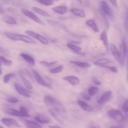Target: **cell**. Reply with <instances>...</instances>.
<instances>
[{"label": "cell", "mask_w": 128, "mask_h": 128, "mask_svg": "<svg viewBox=\"0 0 128 128\" xmlns=\"http://www.w3.org/2000/svg\"><path fill=\"white\" fill-rule=\"evenodd\" d=\"M44 102L49 108L48 112L53 117L60 122H62L59 117V115L64 117L66 115V110L61 102L50 95H45L44 97Z\"/></svg>", "instance_id": "1"}, {"label": "cell", "mask_w": 128, "mask_h": 128, "mask_svg": "<svg viewBox=\"0 0 128 128\" xmlns=\"http://www.w3.org/2000/svg\"><path fill=\"white\" fill-rule=\"evenodd\" d=\"M4 35L10 40L16 41H22L26 43H36V41L28 35L17 34L11 32H5Z\"/></svg>", "instance_id": "2"}, {"label": "cell", "mask_w": 128, "mask_h": 128, "mask_svg": "<svg viewBox=\"0 0 128 128\" xmlns=\"http://www.w3.org/2000/svg\"><path fill=\"white\" fill-rule=\"evenodd\" d=\"M128 46L126 45V41L124 40H122V42H121V45L120 47V56H119L118 62L120 63V65L121 66H123L124 64L125 61L126 60V56H127L128 53Z\"/></svg>", "instance_id": "3"}, {"label": "cell", "mask_w": 128, "mask_h": 128, "mask_svg": "<svg viewBox=\"0 0 128 128\" xmlns=\"http://www.w3.org/2000/svg\"><path fill=\"white\" fill-rule=\"evenodd\" d=\"M108 116L111 119L115 120L120 123H122L124 120L125 118L121 110L118 109H111L107 112Z\"/></svg>", "instance_id": "4"}, {"label": "cell", "mask_w": 128, "mask_h": 128, "mask_svg": "<svg viewBox=\"0 0 128 128\" xmlns=\"http://www.w3.org/2000/svg\"><path fill=\"white\" fill-rule=\"evenodd\" d=\"M21 12L22 13V14H23L24 16H26V17L30 18L31 20H32V21H34V22L40 24V25H42V26H44L45 25L44 21H42V20H41L38 16H36V15H35L34 13H32V11H30V10H26V9L22 8L21 9Z\"/></svg>", "instance_id": "5"}, {"label": "cell", "mask_w": 128, "mask_h": 128, "mask_svg": "<svg viewBox=\"0 0 128 128\" xmlns=\"http://www.w3.org/2000/svg\"><path fill=\"white\" fill-rule=\"evenodd\" d=\"M25 33H26V34H27L28 35L31 36V38L38 40L40 42H41V43L44 44V45H48L49 43H50L49 42V40H48L47 38L44 37V36H42V35L34 32V31H30V30H26V31H25Z\"/></svg>", "instance_id": "6"}, {"label": "cell", "mask_w": 128, "mask_h": 128, "mask_svg": "<svg viewBox=\"0 0 128 128\" xmlns=\"http://www.w3.org/2000/svg\"><path fill=\"white\" fill-rule=\"evenodd\" d=\"M112 96V92L111 90H107V91L104 92L103 94L101 95L97 100L98 104H100V105H104L106 104V103L108 102L111 99Z\"/></svg>", "instance_id": "7"}, {"label": "cell", "mask_w": 128, "mask_h": 128, "mask_svg": "<svg viewBox=\"0 0 128 128\" xmlns=\"http://www.w3.org/2000/svg\"><path fill=\"white\" fill-rule=\"evenodd\" d=\"M1 122L4 125L10 128H19L20 127V125L16 120L11 118L4 117L1 119Z\"/></svg>", "instance_id": "8"}, {"label": "cell", "mask_w": 128, "mask_h": 128, "mask_svg": "<svg viewBox=\"0 0 128 128\" xmlns=\"http://www.w3.org/2000/svg\"><path fill=\"white\" fill-rule=\"evenodd\" d=\"M14 88L16 89V91L18 92L19 94L22 95V97L26 98H30L31 97V93H30V90L28 89H25L20 84H18V83H15L14 84Z\"/></svg>", "instance_id": "9"}, {"label": "cell", "mask_w": 128, "mask_h": 128, "mask_svg": "<svg viewBox=\"0 0 128 128\" xmlns=\"http://www.w3.org/2000/svg\"><path fill=\"white\" fill-rule=\"evenodd\" d=\"M32 72L34 77L35 80H36V81L37 82V83L39 85H42V86L43 87H50V84H49V83L46 82L44 80L43 78L41 77V75H40L36 70H32Z\"/></svg>", "instance_id": "10"}, {"label": "cell", "mask_w": 128, "mask_h": 128, "mask_svg": "<svg viewBox=\"0 0 128 128\" xmlns=\"http://www.w3.org/2000/svg\"><path fill=\"white\" fill-rule=\"evenodd\" d=\"M34 119H35L36 122L39 123H41V124H50L51 120H50V118L46 115H44L42 114H38L34 117Z\"/></svg>", "instance_id": "11"}, {"label": "cell", "mask_w": 128, "mask_h": 128, "mask_svg": "<svg viewBox=\"0 0 128 128\" xmlns=\"http://www.w3.org/2000/svg\"><path fill=\"white\" fill-rule=\"evenodd\" d=\"M4 112L6 114L13 115V116L19 117H27V116L22 112H21L20 110H18L14 109H12V108H6L4 109Z\"/></svg>", "instance_id": "12"}, {"label": "cell", "mask_w": 128, "mask_h": 128, "mask_svg": "<svg viewBox=\"0 0 128 128\" xmlns=\"http://www.w3.org/2000/svg\"><path fill=\"white\" fill-rule=\"evenodd\" d=\"M100 40L102 42L104 46V48H106V50H107L108 51H110V43H109L108 39L107 32H106V30H104V31H102V32L101 33V34L100 35Z\"/></svg>", "instance_id": "13"}, {"label": "cell", "mask_w": 128, "mask_h": 128, "mask_svg": "<svg viewBox=\"0 0 128 128\" xmlns=\"http://www.w3.org/2000/svg\"><path fill=\"white\" fill-rule=\"evenodd\" d=\"M101 7L102 12L107 16L110 17H112L113 16V13H112V10H111L109 5H108L107 3L104 1H102L101 3Z\"/></svg>", "instance_id": "14"}, {"label": "cell", "mask_w": 128, "mask_h": 128, "mask_svg": "<svg viewBox=\"0 0 128 128\" xmlns=\"http://www.w3.org/2000/svg\"><path fill=\"white\" fill-rule=\"evenodd\" d=\"M63 80H66L72 85H77L80 83V78L76 76H73V75H67V76L64 77Z\"/></svg>", "instance_id": "15"}, {"label": "cell", "mask_w": 128, "mask_h": 128, "mask_svg": "<svg viewBox=\"0 0 128 128\" xmlns=\"http://www.w3.org/2000/svg\"><path fill=\"white\" fill-rule=\"evenodd\" d=\"M20 56L24 60L26 61L28 64L30 65V66H34L35 65V60L32 56H31L30 55H28L27 53H20Z\"/></svg>", "instance_id": "16"}, {"label": "cell", "mask_w": 128, "mask_h": 128, "mask_svg": "<svg viewBox=\"0 0 128 128\" xmlns=\"http://www.w3.org/2000/svg\"><path fill=\"white\" fill-rule=\"evenodd\" d=\"M111 63H112V62H111V60L108 58H100L96 60V61H94V64L95 65L102 68H103L104 66H106V65H111Z\"/></svg>", "instance_id": "17"}, {"label": "cell", "mask_w": 128, "mask_h": 128, "mask_svg": "<svg viewBox=\"0 0 128 128\" xmlns=\"http://www.w3.org/2000/svg\"><path fill=\"white\" fill-rule=\"evenodd\" d=\"M52 10L59 15H64L68 12V8L64 5L54 6L52 8Z\"/></svg>", "instance_id": "18"}, {"label": "cell", "mask_w": 128, "mask_h": 128, "mask_svg": "<svg viewBox=\"0 0 128 128\" xmlns=\"http://www.w3.org/2000/svg\"><path fill=\"white\" fill-rule=\"evenodd\" d=\"M67 47L70 50H71V51H73L74 53L77 54H83L82 53H81V50H82V48H81L80 46H78V45H75V44L72 43H68L67 45H66Z\"/></svg>", "instance_id": "19"}, {"label": "cell", "mask_w": 128, "mask_h": 128, "mask_svg": "<svg viewBox=\"0 0 128 128\" xmlns=\"http://www.w3.org/2000/svg\"><path fill=\"white\" fill-rule=\"evenodd\" d=\"M86 25H87L89 28H90L92 31H94V32L98 33L100 31V29H99L97 24H96V22H95L93 20H92V19H90V20H87V21H86Z\"/></svg>", "instance_id": "20"}, {"label": "cell", "mask_w": 128, "mask_h": 128, "mask_svg": "<svg viewBox=\"0 0 128 128\" xmlns=\"http://www.w3.org/2000/svg\"><path fill=\"white\" fill-rule=\"evenodd\" d=\"M24 124L27 128H42L38 122L33 120H24Z\"/></svg>", "instance_id": "21"}, {"label": "cell", "mask_w": 128, "mask_h": 128, "mask_svg": "<svg viewBox=\"0 0 128 128\" xmlns=\"http://www.w3.org/2000/svg\"><path fill=\"white\" fill-rule=\"evenodd\" d=\"M70 12L72 14H73L74 16L79 18H85V16H86V13H85V12L83 10H81V9L72 8L70 10Z\"/></svg>", "instance_id": "22"}, {"label": "cell", "mask_w": 128, "mask_h": 128, "mask_svg": "<svg viewBox=\"0 0 128 128\" xmlns=\"http://www.w3.org/2000/svg\"><path fill=\"white\" fill-rule=\"evenodd\" d=\"M70 62L71 64H73V65L79 67L80 68H82V69H88V68L91 67V65L88 62H84V61H76V60H71Z\"/></svg>", "instance_id": "23"}, {"label": "cell", "mask_w": 128, "mask_h": 128, "mask_svg": "<svg viewBox=\"0 0 128 128\" xmlns=\"http://www.w3.org/2000/svg\"><path fill=\"white\" fill-rule=\"evenodd\" d=\"M110 49L111 53L113 55L114 57L116 60H118L119 56H120V51H119L118 48H117L116 45L114 43H111L110 44Z\"/></svg>", "instance_id": "24"}, {"label": "cell", "mask_w": 128, "mask_h": 128, "mask_svg": "<svg viewBox=\"0 0 128 128\" xmlns=\"http://www.w3.org/2000/svg\"><path fill=\"white\" fill-rule=\"evenodd\" d=\"M78 104L79 106H80L82 110H84V111H91L92 109V107H91L87 102H86L84 101V100H78Z\"/></svg>", "instance_id": "25"}, {"label": "cell", "mask_w": 128, "mask_h": 128, "mask_svg": "<svg viewBox=\"0 0 128 128\" xmlns=\"http://www.w3.org/2000/svg\"><path fill=\"white\" fill-rule=\"evenodd\" d=\"M32 10H33V11L35 13H38V15H41L42 16H44V17H50V14L46 12L44 10H42V9L40 8L34 6V7H32Z\"/></svg>", "instance_id": "26"}, {"label": "cell", "mask_w": 128, "mask_h": 128, "mask_svg": "<svg viewBox=\"0 0 128 128\" xmlns=\"http://www.w3.org/2000/svg\"><path fill=\"white\" fill-rule=\"evenodd\" d=\"M3 20L5 23H6L7 24H9V25H17L18 23L16 20L13 17H12L11 16H8V15L4 16Z\"/></svg>", "instance_id": "27"}, {"label": "cell", "mask_w": 128, "mask_h": 128, "mask_svg": "<svg viewBox=\"0 0 128 128\" xmlns=\"http://www.w3.org/2000/svg\"><path fill=\"white\" fill-rule=\"evenodd\" d=\"M99 91H100L99 87H98L96 86H91L88 89V94L91 97H92L96 95Z\"/></svg>", "instance_id": "28"}, {"label": "cell", "mask_w": 128, "mask_h": 128, "mask_svg": "<svg viewBox=\"0 0 128 128\" xmlns=\"http://www.w3.org/2000/svg\"><path fill=\"white\" fill-rule=\"evenodd\" d=\"M64 70V66L62 65H60L54 68H52V69H51L50 70V72L51 73V74H58V73L61 72L62 70Z\"/></svg>", "instance_id": "29"}, {"label": "cell", "mask_w": 128, "mask_h": 128, "mask_svg": "<svg viewBox=\"0 0 128 128\" xmlns=\"http://www.w3.org/2000/svg\"><path fill=\"white\" fill-rule=\"evenodd\" d=\"M21 79H22V82H23L25 86H26V89H28L29 90H32V89H33V87H32V84L30 83V82L29 81L28 79H26L24 77L22 76V75L21 76Z\"/></svg>", "instance_id": "30"}, {"label": "cell", "mask_w": 128, "mask_h": 128, "mask_svg": "<svg viewBox=\"0 0 128 128\" xmlns=\"http://www.w3.org/2000/svg\"><path fill=\"white\" fill-rule=\"evenodd\" d=\"M14 77H15V74H14V73H9V74H6L3 77L4 84H8V83L10 82V80H11L12 78Z\"/></svg>", "instance_id": "31"}, {"label": "cell", "mask_w": 128, "mask_h": 128, "mask_svg": "<svg viewBox=\"0 0 128 128\" xmlns=\"http://www.w3.org/2000/svg\"><path fill=\"white\" fill-rule=\"evenodd\" d=\"M0 61H1V63L4 64V65H6V66H10L12 63V61L11 60L7 59L3 56H0Z\"/></svg>", "instance_id": "32"}, {"label": "cell", "mask_w": 128, "mask_h": 128, "mask_svg": "<svg viewBox=\"0 0 128 128\" xmlns=\"http://www.w3.org/2000/svg\"><path fill=\"white\" fill-rule=\"evenodd\" d=\"M40 63L41 65H42V66L46 67H51L56 65V64H57L58 62L57 61H50V62H48V61H40Z\"/></svg>", "instance_id": "33"}, {"label": "cell", "mask_w": 128, "mask_h": 128, "mask_svg": "<svg viewBox=\"0 0 128 128\" xmlns=\"http://www.w3.org/2000/svg\"><path fill=\"white\" fill-rule=\"evenodd\" d=\"M36 1H38V3H40L41 5L47 6H51V5H53L54 3L53 0H36Z\"/></svg>", "instance_id": "34"}, {"label": "cell", "mask_w": 128, "mask_h": 128, "mask_svg": "<svg viewBox=\"0 0 128 128\" xmlns=\"http://www.w3.org/2000/svg\"><path fill=\"white\" fill-rule=\"evenodd\" d=\"M20 110L21 112L23 113L24 114L27 116V117H30L31 115H30V113H29V110L26 107H24V106H21L20 107Z\"/></svg>", "instance_id": "35"}, {"label": "cell", "mask_w": 128, "mask_h": 128, "mask_svg": "<svg viewBox=\"0 0 128 128\" xmlns=\"http://www.w3.org/2000/svg\"><path fill=\"white\" fill-rule=\"evenodd\" d=\"M103 68H105V69H108V70H111L112 72L113 73H118V69L115 66H114V65H112V64H111V65H106V66H104Z\"/></svg>", "instance_id": "36"}, {"label": "cell", "mask_w": 128, "mask_h": 128, "mask_svg": "<svg viewBox=\"0 0 128 128\" xmlns=\"http://www.w3.org/2000/svg\"><path fill=\"white\" fill-rule=\"evenodd\" d=\"M6 101L11 103V104H16V103L18 102L19 99L14 97H9L6 98Z\"/></svg>", "instance_id": "37"}, {"label": "cell", "mask_w": 128, "mask_h": 128, "mask_svg": "<svg viewBox=\"0 0 128 128\" xmlns=\"http://www.w3.org/2000/svg\"><path fill=\"white\" fill-rule=\"evenodd\" d=\"M122 109L124 112L126 113V114H128V98L124 102L122 106Z\"/></svg>", "instance_id": "38"}, {"label": "cell", "mask_w": 128, "mask_h": 128, "mask_svg": "<svg viewBox=\"0 0 128 128\" xmlns=\"http://www.w3.org/2000/svg\"><path fill=\"white\" fill-rule=\"evenodd\" d=\"M92 82L94 84H96V85H101L102 84L101 82L100 81V79L96 76H92Z\"/></svg>", "instance_id": "39"}, {"label": "cell", "mask_w": 128, "mask_h": 128, "mask_svg": "<svg viewBox=\"0 0 128 128\" xmlns=\"http://www.w3.org/2000/svg\"><path fill=\"white\" fill-rule=\"evenodd\" d=\"M81 97L86 100H91V96L88 94H86L85 92H81L80 94Z\"/></svg>", "instance_id": "40"}, {"label": "cell", "mask_w": 128, "mask_h": 128, "mask_svg": "<svg viewBox=\"0 0 128 128\" xmlns=\"http://www.w3.org/2000/svg\"><path fill=\"white\" fill-rule=\"evenodd\" d=\"M126 73H127V75H126V79H127V81L128 82V53H127V56H126Z\"/></svg>", "instance_id": "41"}, {"label": "cell", "mask_w": 128, "mask_h": 128, "mask_svg": "<svg viewBox=\"0 0 128 128\" xmlns=\"http://www.w3.org/2000/svg\"><path fill=\"white\" fill-rule=\"evenodd\" d=\"M124 125L122 124H118V125H112V126L110 127V128H124Z\"/></svg>", "instance_id": "42"}, {"label": "cell", "mask_w": 128, "mask_h": 128, "mask_svg": "<svg viewBox=\"0 0 128 128\" xmlns=\"http://www.w3.org/2000/svg\"><path fill=\"white\" fill-rule=\"evenodd\" d=\"M110 1V3H111V5H112L114 7H118V2L117 0H109Z\"/></svg>", "instance_id": "43"}, {"label": "cell", "mask_w": 128, "mask_h": 128, "mask_svg": "<svg viewBox=\"0 0 128 128\" xmlns=\"http://www.w3.org/2000/svg\"><path fill=\"white\" fill-rule=\"evenodd\" d=\"M126 26H127V29L128 30V9H127L126 12Z\"/></svg>", "instance_id": "44"}, {"label": "cell", "mask_w": 128, "mask_h": 128, "mask_svg": "<svg viewBox=\"0 0 128 128\" xmlns=\"http://www.w3.org/2000/svg\"><path fill=\"white\" fill-rule=\"evenodd\" d=\"M7 11H9V12L14 13L15 11V10H14V9L12 8H7Z\"/></svg>", "instance_id": "45"}, {"label": "cell", "mask_w": 128, "mask_h": 128, "mask_svg": "<svg viewBox=\"0 0 128 128\" xmlns=\"http://www.w3.org/2000/svg\"><path fill=\"white\" fill-rule=\"evenodd\" d=\"M50 128H61L60 127L58 126V125H50L49 126Z\"/></svg>", "instance_id": "46"}, {"label": "cell", "mask_w": 128, "mask_h": 128, "mask_svg": "<svg viewBox=\"0 0 128 128\" xmlns=\"http://www.w3.org/2000/svg\"><path fill=\"white\" fill-rule=\"evenodd\" d=\"M3 12H4V11H3V10H2V8L1 7H0V14L3 13Z\"/></svg>", "instance_id": "47"}, {"label": "cell", "mask_w": 128, "mask_h": 128, "mask_svg": "<svg viewBox=\"0 0 128 128\" xmlns=\"http://www.w3.org/2000/svg\"><path fill=\"white\" fill-rule=\"evenodd\" d=\"M89 128H97L96 126H94V125H90V127H89Z\"/></svg>", "instance_id": "48"}, {"label": "cell", "mask_w": 128, "mask_h": 128, "mask_svg": "<svg viewBox=\"0 0 128 128\" xmlns=\"http://www.w3.org/2000/svg\"><path fill=\"white\" fill-rule=\"evenodd\" d=\"M2 69H1V68H0V75H1V74H2Z\"/></svg>", "instance_id": "49"}, {"label": "cell", "mask_w": 128, "mask_h": 128, "mask_svg": "<svg viewBox=\"0 0 128 128\" xmlns=\"http://www.w3.org/2000/svg\"><path fill=\"white\" fill-rule=\"evenodd\" d=\"M0 128H4V127H3L1 126V125H0Z\"/></svg>", "instance_id": "50"}, {"label": "cell", "mask_w": 128, "mask_h": 128, "mask_svg": "<svg viewBox=\"0 0 128 128\" xmlns=\"http://www.w3.org/2000/svg\"><path fill=\"white\" fill-rule=\"evenodd\" d=\"M1 61H0V66H1Z\"/></svg>", "instance_id": "51"}, {"label": "cell", "mask_w": 128, "mask_h": 128, "mask_svg": "<svg viewBox=\"0 0 128 128\" xmlns=\"http://www.w3.org/2000/svg\"><path fill=\"white\" fill-rule=\"evenodd\" d=\"M53 1H58V0H53Z\"/></svg>", "instance_id": "52"}, {"label": "cell", "mask_w": 128, "mask_h": 128, "mask_svg": "<svg viewBox=\"0 0 128 128\" xmlns=\"http://www.w3.org/2000/svg\"><path fill=\"white\" fill-rule=\"evenodd\" d=\"M34 1H36V0H34Z\"/></svg>", "instance_id": "53"}]
</instances>
